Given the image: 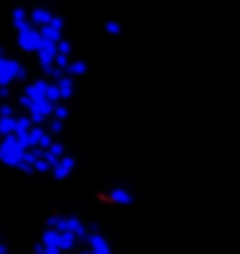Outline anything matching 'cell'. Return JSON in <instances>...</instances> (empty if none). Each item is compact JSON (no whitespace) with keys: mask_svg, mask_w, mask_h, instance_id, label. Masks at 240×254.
Instances as JSON below:
<instances>
[{"mask_svg":"<svg viewBox=\"0 0 240 254\" xmlns=\"http://www.w3.org/2000/svg\"><path fill=\"white\" fill-rule=\"evenodd\" d=\"M11 26H14V34H17V46L23 54H34L43 43V34H40V28L31 23L28 17V9H14L11 11Z\"/></svg>","mask_w":240,"mask_h":254,"instance_id":"6da1fadb","label":"cell"},{"mask_svg":"<svg viewBox=\"0 0 240 254\" xmlns=\"http://www.w3.org/2000/svg\"><path fill=\"white\" fill-rule=\"evenodd\" d=\"M23 79H28L26 65L20 63V60H14V57H9L0 48V82L11 85V82H23Z\"/></svg>","mask_w":240,"mask_h":254,"instance_id":"7a4b0ae2","label":"cell"},{"mask_svg":"<svg viewBox=\"0 0 240 254\" xmlns=\"http://www.w3.org/2000/svg\"><path fill=\"white\" fill-rule=\"evenodd\" d=\"M74 167H76V161H74V155H60V158H57L54 161V167H51V175H54L57 181H65V178H68V175L74 173Z\"/></svg>","mask_w":240,"mask_h":254,"instance_id":"3957f363","label":"cell"},{"mask_svg":"<svg viewBox=\"0 0 240 254\" xmlns=\"http://www.w3.org/2000/svg\"><path fill=\"white\" fill-rule=\"evenodd\" d=\"M108 200H113V203H121V206H127L130 200H133V195H130L127 190H121V187H116V190L108 192Z\"/></svg>","mask_w":240,"mask_h":254,"instance_id":"277c9868","label":"cell"},{"mask_svg":"<svg viewBox=\"0 0 240 254\" xmlns=\"http://www.w3.org/2000/svg\"><path fill=\"white\" fill-rule=\"evenodd\" d=\"M46 127H48V133H51V136H60V133L65 130V122H62V119H54V116H51V119L46 122Z\"/></svg>","mask_w":240,"mask_h":254,"instance_id":"5b68a950","label":"cell"},{"mask_svg":"<svg viewBox=\"0 0 240 254\" xmlns=\"http://www.w3.org/2000/svg\"><path fill=\"white\" fill-rule=\"evenodd\" d=\"M3 99H9V85H3V82H0V102Z\"/></svg>","mask_w":240,"mask_h":254,"instance_id":"8992f818","label":"cell"},{"mask_svg":"<svg viewBox=\"0 0 240 254\" xmlns=\"http://www.w3.org/2000/svg\"><path fill=\"white\" fill-rule=\"evenodd\" d=\"M105 28H108L111 34H119V23H108V26H105Z\"/></svg>","mask_w":240,"mask_h":254,"instance_id":"52a82bcc","label":"cell"},{"mask_svg":"<svg viewBox=\"0 0 240 254\" xmlns=\"http://www.w3.org/2000/svg\"><path fill=\"white\" fill-rule=\"evenodd\" d=\"M0 254H9V246L6 243H0Z\"/></svg>","mask_w":240,"mask_h":254,"instance_id":"ba28073f","label":"cell"},{"mask_svg":"<svg viewBox=\"0 0 240 254\" xmlns=\"http://www.w3.org/2000/svg\"><path fill=\"white\" fill-rule=\"evenodd\" d=\"M0 138H3V136H0Z\"/></svg>","mask_w":240,"mask_h":254,"instance_id":"9c48e42d","label":"cell"}]
</instances>
